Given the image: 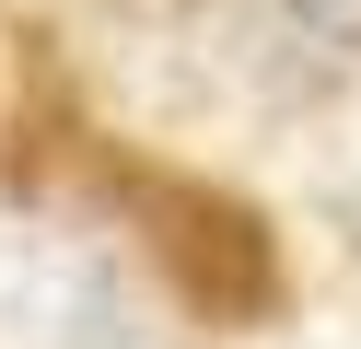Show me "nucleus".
<instances>
[{"instance_id":"1","label":"nucleus","mask_w":361,"mask_h":349,"mask_svg":"<svg viewBox=\"0 0 361 349\" xmlns=\"http://www.w3.org/2000/svg\"><path fill=\"white\" fill-rule=\"evenodd\" d=\"M291 23H303L314 47H361V0H280Z\"/></svg>"}]
</instances>
